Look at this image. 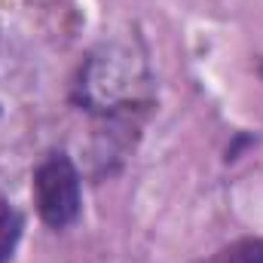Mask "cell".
I'll return each mask as SVG.
<instances>
[{
    "mask_svg": "<svg viewBox=\"0 0 263 263\" xmlns=\"http://www.w3.org/2000/svg\"><path fill=\"white\" fill-rule=\"evenodd\" d=\"M150 83V73L141 55L135 49L110 43L101 46L98 52L89 55V62L80 70L77 83V101L104 117L107 123H123L129 120L138 107H147L144 86Z\"/></svg>",
    "mask_w": 263,
    "mask_h": 263,
    "instance_id": "obj_1",
    "label": "cell"
},
{
    "mask_svg": "<svg viewBox=\"0 0 263 263\" xmlns=\"http://www.w3.org/2000/svg\"><path fill=\"white\" fill-rule=\"evenodd\" d=\"M257 73H260V80H263V59L257 62Z\"/></svg>",
    "mask_w": 263,
    "mask_h": 263,
    "instance_id": "obj_6",
    "label": "cell"
},
{
    "mask_svg": "<svg viewBox=\"0 0 263 263\" xmlns=\"http://www.w3.org/2000/svg\"><path fill=\"white\" fill-rule=\"evenodd\" d=\"M214 263H263V242L260 239H248L233 245L230 251H223Z\"/></svg>",
    "mask_w": 263,
    "mask_h": 263,
    "instance_id": "obj_4",
    "label": "cell"
},
{
    "mask_svg": "<svg viewBox=\"0 0 263 263\" xmlns=\"http://www.w3.org/2000/svg\"><path fill=\"white\" fill-rule=\"evenodd\" d=\"M22 230H25V217L15 208H6L0 214V263L12 260V251L22 239Z\"/></svg>",
    "mask_w": 263,
    "mask_h": 263,
    "instance_id": "obj_3",
    "label": "cell"
},
{
    "mask_svg": "<svg viewBox=\"0 0 263 263\" xmlns=\"http://www.w3.org/2000/svg\"><path fill=\"white\" fill-rule=\"evenodd\" d=\"M34 205L49 230L70 227L83 211L80 172L67 153H49L34 172Z\"/></svg>",
    "mask_w": 263,
    "mask_h": 263,
    "instance_id": "obj_2",
    "label": "cell"
},
{
    "mask_svg": "<svg viewBox=\"0 0 263 263\" xmlns=\"http://www.w3.org/2000/svg\"><path fill=\"white\" fill-rule=\"evenodd\" d=\"M6 208H9V202H6V199L0 196V214H3V211H6Z\"/></svg>",
    "mask_w": 263,
    "mask_h": 263,
    "instance_id": "obj_5",
    "label": "cell"
}]
</instances>
